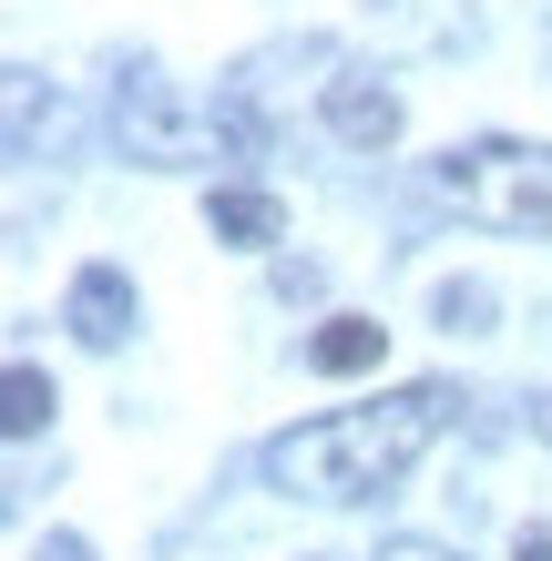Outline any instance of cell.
Segmentation results:
<instances>
[{"mask_svg": "<svg viewBox=\"0 0 552 561\" xmlns=\"http://www.w3.org/2000/svg\"><path fill=\"white\" fill-rule=\"evenodd\" d=\"M450 388L440 378H409V388H388V399L369 409H328V419H297V428H277L267 439V480L286 490V501H379V490H399L419 470V449L450 428Z\"/></svg>", "mask_w": 552, "mask_h": 561, "instance_id": "6da1fadb", "label": "cell"}, {"mask_svg": "<svg viewBox=\"0 0 552 561\" xmlns=\"http://www.w3.org/2000/svg\"><path fill=\"white\" fill-rule=\"evenodd\" d=\"M430 194L492 236H552V144H450L430 163Z\"/></svg>", "mask_w": 552, "mask_h": 561, "instance_id": "7a4b0ae2", "label": "cell"}, {"mask_svg": "<svg viewBox=\"0 0 552 561\" xmlns=\"http://www.w3.org/2000/svg\"><path fill=\"white\" fill-rule=\"evenodd\" d=\"M113 144L134 163H225V123L184 103V82H165L154 61L113 82Z\"/></svg>", "mask_w": 552, "mask_h": 561, "instance_id": "3957f363", "label": "cell"}, {"mask_svg": "<svg viewBox=\"0 0 552 561\" xmlns=\"http://www.w3.org/2000/svg\"><path fill=\"white\" fill-rule=\"evenodd\" d=\"M61 327H72L82 347H123V337L144 327L134 276H123V266H82V276H72V296H61Z\"/></svg>", "mask_w": 552, "mask_h": 561, "instance_id": "277c9868", "label": "cell"}, {"mask_svg": "<svg viewBox=\"0 0 552 561\" xmlns=\"http://www.w3.org/2000/svg\"><path fill=\"white\" fill-rule=\"evenodd\" d=\"M328 134L359 144V153H379L388 134H399V92H388L379 72H338L328 82Z\"/></svg>", "mask_w": 552, "mask_h": 561, "instance_id": "5b68a950", "label": "cell"}, {"mask_svg": "<svg viewBox=\"0 0 552 561\" xmlns=\"http://www.w3.org/2000/svg\"><path fill=\"white\" fill-rule=\"evenodd\" d=\"M205 236L215 245H277L286 215H277V194H256V184H215L205 194Z\"/></svg>", "mask_w": 552, "mask_h": 561, "instance_id": "8992f818", "label": "cell"}, {"mask_svg": "<svg viewBox=\"0 0 552 561\" xmlns=\"http://www.w3.org/2000/svg\"><path fill=\"white\" fill-rule=\"evenodd\" d=\"M379 347H388L379 317H328V327L307 337V368H317V378H359V368H379Z\"/></svg>", "mask_w": 552, "mask_h": 561, "instance_id": "52a82bcc", "label": "cell"}, {"mask_svg": "<svg viewBox=\"0 0 552 561\" xmlns=\"http://www.w3.org/2000/svg\"><path fill=\"white\" fill-rule=\"evenodd\" d=\"M52 378L42 368H11V378H0V428H11V439H31V428H52Z\"/></svg>", "mask_w": 552, "mask_h": 561, "instance_id": "ba28073f", "label": "cell"}, {"mask_svg": "<svg viewBox=\"0 0 552 561\" xmlns=\"http://www.w3.org/2000/svg\"><path fill=\"white\" fill-rule=\"evenodd\" d=\"M430 307H440V327H450V337H481V327H492V286H481V276H450Z\"/></svg>", "mask_w": 552, "mask_h": 561, "instance_id": "9c48e42d", "label": "cell"}, {"mask_svg": "<svg viewBox=\"0 0 552 561\" xmlns=\"http://www.w3.org/2000/svg\"><path fill=\"white\" fill-rule=\"evenodd\" d=\"M317 286H328V276H317L307 255H286V266H277V296H317Z\"/></svg>", "mask_w": 552, "mask_h": 561, "instance_id": "30bf717a", "label": "cell"}, {"mask_svg": "<svg viewBox=\"0 0 552 561\" xmlns=\"http://www.w3.org/2000/svg\"><path fill=\"white\" fill-rule=\"evenodd\" d=\"M511 561H552V520H522V531H511Z\"/></svg>", "mask_w": 552, "mask_h": 561, "instance_id": "8fae6325", "label": "cell"}, {"mask_svg": "<svg viewBox=\"0 0 552 561\" xmlns=\"http://www.w3.org/2000/svg\"><path fill=\"white\" fill-rule=\"evenodd\" d=\"M31 561H92V541H82V531H52V541L31 551Z\"/></svg>", "mask_w": 552, "mask_h": 561, "instance_id": "7c38bea8", "label": "cell"}, {"mask_svg": "<svg viewBox=\"0 0 552 561\" xmlns=\"http://www.w3.org/2000/svg\"><path fill=\"white\" fill-rule=\"evenodd\" d=\"M379 561H461V551H440V541H388Z\"/></svg>", "mask_w": 552, "mask_h": 561, "instance_id": "4fadbf2b", "label": "cell"}, {"mask_svg": "<svg viewBox=\"0 0 552 561\" xmlns=\"http://www.w3.org/2000/svg\"><path fill=\"white\" fill-rule=\"evenodd\" d=\"M532 428H542V449H552V399H542V409H532Z\"/></svg>", "mask_w": 552, "mask_h": 561, "instance_id": "5bb4252c", "label": "cell"}, {"mask_svg": "<svg viewBox=\"0 0 552 561\" xmlns=\"http://www.w3.org/2000/svg\"><path fill=\"white\" fill-rule=\"evenodd\" d=\"M317 561H328V551H317Z\"/></svg>", "mask_w": 552, "mask_h": 561, "instance_id": "9a60e30c", "label": "cell"}]
</instances>
